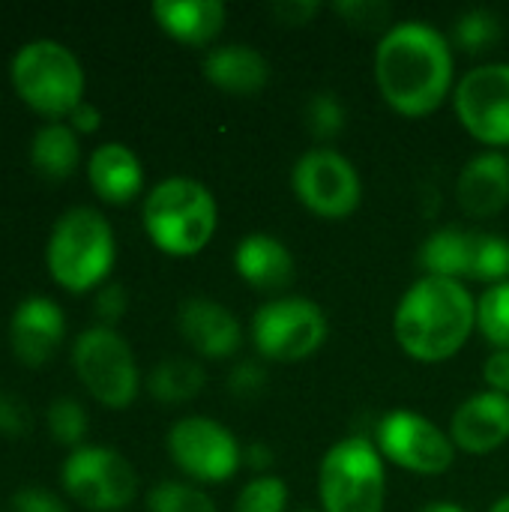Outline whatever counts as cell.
<instances>
[{"instance_id": "9", "label": "cell", "mask_w": 509, "mask_h": 512, "mask_svg": "<svg viewBox=\"0 0 509 512\" xmlns=\"http://www.w3.org/2000/svg\"><path fill=\"white\" fill-rule=\"evenodd\" d=\"M63 489L84 510L114 512L129 507L138 495L135 468L108 447H78L60 468Z\"/></svg>"}, {"instance_id": "27", "label": "cell", "mask_w": 509, "mask_h": 512, "mask_svg": "<svg viewBox=\"0 0 509 512\" xmlns=\"http://www.w3.org/2000/svg\"><path fill=\"white\" fill-rule=\"evenodd\" d=\"M147 512H216V504L207 492H201L189 483L165 480L150 489Z\"/></svg>"}, {"instance_id": "38", "label": "cell", "mask_w": 509, "mask_h": 512, "mask_svg": "<svg viewBox=\"0 0 509 512\" xmlns=\"http://www.w3.org/2000/svg\"><path fill=\"white\" fill-rule=\"evenodd\" d=\"M273 12H276V18L282 21V24H294V27H300V24H306L315 12H318V3H309V0H285V3H276L273 6Z\"/></svg>"}, {"instance_id": "40", "label": "cell", "mask_w": 509, "mask_h": 512, "mask_svg": "<svg viewBox=\"0 0 509 512\" xmlns=\"http://www.w3.org/2000/svg\"><path fill=\"white\" fill-rule=\"evenodd\" d=\"M243 462H246L249 468L261 471V468H270L273 453H270V447H267V444H249V447L243 450Z\"/></svg>"}, {"instance_id": "1", "label": "cell", "mask_w": 509, "mask_h": 512, "mask_svg": "<svg viewBox=\"0 0 509 512\" xmlns=\"http://www.w3.org/2000/svg\"><path fill=\"white\" fill-rule=\"evenodd\" d=\"M375 81L393 111L426 117L453 90V45L426 21L393 24L375 51Z\"/></svg>"}, {"instance_id": "21", "label": "cell", "mask_w": 509, "mask_h": 512, "mask_svg": "<svg viewBox=\"0 0 509 512\" xmlns=\"http://www.w3.org/2000/svg\"><path fill=\"white\" fill-rule=\"evenodd\" d=\"M225 3L219 0H159L153 3L156 24L183 45H207L225 27Z\"/></svg>"}, {"instance_id": "32", "label": "cell", "mask_w": 509, "mask_h": 512, "mask_svg": "<svg viewBox=\"0 0 509 512\" xmlns=\"http://www.w3.org/2000/svg\"><path fill=\"white\" fill-rule=\"evenodd\" d=\"M228 390L237 399H255L267 390V369L258 360H240L228 375Z\"/></svg>"}, {"instance_id": "36", "label": "cell", "mask_w": 509, "mask_h": 512, "mask_svg": "<svg viewBox=\"0 0 509 512\" xmlns=\"http://www.w3.org/2000/svg\"><path fill=\"white\" fill-rule=\"evenodd\" d=\"M12 512H69L63 501L45 489H21L12 495Z\"/></svg>"}, {"instance_id": "23", "label": "cell", "mask_w": 509, "mask_h": 512, "mask_svg": "<svg viewBox=\"0 0 509 512\" xmlns=\"http://www.w3.org/2000/svg\"><path fill=\"white\" fill-rule=\"evenodd\" d=\"M81 162V147L75 129L66 123H48L33 135L30 144V165L48 180H66L75 174Z\"/></svg>"}, {"instance_id": "29", "label": "cell", "mask_w": 509, "mask_h": 512, "mask_svg": "<svg viewBox=\"0 0 509 512\" xmlns=\"http://www.w3.org/2000/svg\"><path fill=\"white\" fill-rule=\"evenodd\" d=\"M303 117H306V129H309V135L312 138H318V141H333L336 135H342V129H345V105H342V99L336 96V93H315L309 102H306V111H303Z\"/></svg>"}, {"instance_id": "13", "label": "cell", "mask_w": 509, "mask_h": 512, "mask_svg": "<svg viewBox=\"0 0 509 512\" xmlns=\"http://www.w3.org/2000/svg\"><path fill=\"white\" fill-rule=\"evenodd\" d=\"M459 123L489 147L509 144V63H486L459 81L453 93Z\"/></svg>"}, {"instance_id": "41", "label": "cell", "mask_w": 509, "mask_h": 512, "mask_svg": "<svg viewBox=\"0 0 509 512\" xmlns=\"http://www.w3.org/2000/svg\"><path fill=\"white\" fill-rule=\"evenodd\" d=\"M420 512H468V510H462V507H456V504H450V501H435V504H426Z\"/></svg>"}, {"instance_id": "8", "label": "cell", "mask_w": 509, "mask_h": 512, "mask_svg": "<svg viewBox=\"0 0 509 512\" xmlns=\"http://www.w3.org/2000/svg\"><path fill=\"white\" fill-rule=\"evenodd\" d=\"M327 339L324 309L306 297H276L252 318V342L270 363H300Z\"/></svg>"}, {"instance_id": "24", "label": "cell", "mask_w": 509, "mask_h": 512, "mask_svg": "<svg viewBox=\"0 0 509 512\" xmlns=\"http://www.w3.org/2000/svg\"><path fill=\"white\" fill-rule=\"evenodd\" d=\"M204 369L189 357H165L147 375V390L162 405H186L204 390Z\"/></svg>"}, {"instance_id": "5", "label": "cell", "mask_w": 509, "mask_h": 512, "mask_svg": "<svg viewBox=\"0 0 509 512\" xmlns=\"http://www.w3.org/2000/svg\"><path fill=\"white\" fill-rule=\"evenodd\" d=\"M318 498L324 512H384L387 471L378 447L363 435L333 444L321 459Z\"/></svg>"}, {"instance_id": "17", "label": "cell", "mask_w": 509, "mask_h": 512, "mask_svg": "<svg viewBox=\"0 0 509 512\" xmlns=\"http://www.w3.org/2000/svg\"><path fill=\"white\" fill-rule=\"evenodd\" d=\"M234 267H237V276L252 291L270 294V297L285 294L297 279L291 249L282 240L270 237V234L243 237L237 243V249H234Z\"/></svg>"}, {"instance_id": "28", "label": "cell", "mask_w": 509, "mask_h": 512, "mask_svg": "<svg viewBox=\"0 0 509 512\" xmlns=\"http://www.w3.org/2000/svg\"><path fill=\"white\" fill-rule=\"evenodd\" d=\"M474 282H489L501 285L509 282V240L501 234H480L477 231V246H474V267H471Z\"/></svg>"}, {"instance_id": "7", "label": "cell", "mask_w": 509, "mask_h": 512, "mask_svg": "<svg viewBox=\"0 0 509 512\" xmlns=\"http://www.w3.org/2000/svg\"><path fill=\"white\" fill-rule=\"evenodd\" d=\"M72 366L78 381L87 387V393L114 411H123L135 402L141 375L132 348L123 336H117L111 327H93L84 330L75 339L72 348Z\"/></svg>"}, {"instance_id": "11", "label": "cell", "mask_w": 509, "mask_h": 512, "mask_svg": "<svg viewBox=\"0 0 509 512\" xmlns=\"http://www.w3.org/2000/svg\"><path fill=\"white\" fill-rule=\"evenodd\" d=\"M168 456L198 483H228L243 465L237 438L210 417L177 420L168 432Z\"/></svg>"}, {"instance_id": "2", "label": "cell", "mask_w": 509, "mask_h": 512, "mask_svg": "<svg viewBox=\"0 0 509 512\" xmlns=\"http://www.w3.org/2000/svg\"><path fill=\"white\" fill-rule=\"evenodd\" d=\"M477 327V303L456 279L423 276L399 300L393 333L417 363H444L465 348Z\"/></svg>"}, {"instance_id": "22", "label": "cell", "mask_w": 509, "mask_h": 512, "mask_svg": "<svg viewBox=\"0 0 509 512\" xmlns=\"http://www.w3.org/2000/svg\"><path fill=\"white\" fill-rule=\"evenodd\" d=\"M474 246H477V231L447 225L426 237L420 249V267L426 270V276H441V279H456V282L471 279Z\"/></svg>"}, {"instance_id": "26", "label": "cell", "mask_w": 509, "mask_h": 512, "mask_svg": "<svg viewBox=\"0 0 509 512\" xmlns=\"http://www.w3.org/2000/svg\"><path fill=\"white\" fill-rule=\"evenodd\" d=\"M477 327L489 345L509 351V282L492 285L477 300Z\"/></svg>"}, {"instance_id": "20", "label": "cell", "mask_w": 509, "mask_h": 512, "mask_svg": "<svg viewBox=\"0 0 509 512\" xmlns=\"http://www.w3.org/2000/svg\"><path fill=\"white\" fill-rule=\"evenodd\" d=\"M87 177L93 192L108 204H129L144 186V171L138 156L117 141L93 150L87 162Z\"/></svg>"}, {"instance_id": "12", "label": "cell", "mask_w": 509, "mask_h": 512, "mask_svg": "<svg viewBox=\"0 0 509 512\" xmlns=\"http://www.w3.org/2000/svg\"><path fill=\"white\" fill-rule=\"evenodd\" d=\"M375 447L387 462L423 477L444 474L456 462V444L450 432L414 411H390L378 423Z\"/></svg>"}, {"instance_id": "16", "label": "cell", "mask_w": 509, "mask_h": 512, "mask_svg": "<svg viewBox=\"0 0 509 512\" xmlns=\"http://www.w3.org/2000/svg\"><path fill=\"white\" fill-rule=\"evenodd\" d=\"M450 438L456 450L471 456H489L509 441V396L477 393L462 402L450 420Z\"/></svg>"}, {"instance_id": "18", "label": "cell", "mask_w": 509, "mask_h": 512, "mask_svg": "<svg viewBox=\"0 0 509 512\" xmlns=\"http://www.w3.org/2000/svg\"><path fill=\"white\" fill-rule=\"evenodd\" d=\"M456 201L471 219H492L509 204V159L501 150L474 156L459 180Z\"/></svg>"}, {"instance_id": "35", "label": "cell", "mask_w": 509, "mask_h": 512, "mask_svg": "<svg viewBox=\"0 0 509 512\" xmlns=\"http://www.w3.org/2000/svg\"><path fill=\"white\" fill-rule=\"evenodd\" d=\"M126 303H129V297H126V288L123 285H117V282L102 285L99 294H96V303H93L96 318L102 321V327H111L114 330V324L126 315Z\"/></svg>"}, {"instance_id": "37", "label": "cell", "mask_w": 509, "mask_h": 512, "mask_svg": "<svg viewBox=\"0 0 509 512\" xmlns=\"http://www.w3.org/2000/svg\"><path fill=\"white\" fill-rule=\"evenodd\" d=\"M483 378L492 387V393H504L509 396V351H495L486 366H483Z\"/></svg>"}, {"instance_id": "34", "label": "cell", "mask_w": 509, "mask_h": 512, "mask_svg": "<svg viewBox=\"0 0 509 512\" xmlns=\"http://www.w3.org/2000/svg\"><path fill=\"white\" fill-rule=\"evenodd\" d=\"M30 408L18 396H0V435L3 438H24L30 432Z\"/></svg>"}, {"instance_id": "42", "label": "cell", "mask_w": 509, "mask_h": 512, "mask_svg": "<svg viewBox=\"0 0 509 512\" xmlns=\"http://www.w3.org/2000/svg\"><path fill=\"white\" fill-rule=\"evenodd\" d=\"M489 512H509V495H504V498H498L495 504H492V510Z\"/></svg>"}, {"instance_id": "6", "label": "cell", "mask_w": 509, "mask_h": 512, "mask_svg": "<svg viewBox=\"0 0 509 512\" xmlns=\"http://www.w3.org/2000/svg\"><path fill=\"white\" fill-rule=\"evenodd\" d=\"M15 93L45 117L72 114L75 105L84 99V72L78 57L54 42V39H33L18 48L9 66Z\"/></svg>"}, {"instance_id": "3", "label": "cell", "mask_w": 509, "mask_h": 512, "mask_svg": "<svg viewBox=\"0 0 509 512\" xmlns=\"http://www.w3.org/2000/svg\"><path fill=\"white\" fill-rule=\"evenodd\" d=\"M141 219L156 249L174 258H189L213 240L219 210L204 183L192 177H168L150 189Z\"/></svg>"}, {"instance_id": "14", "label": "cell", "mask_w": 509, "mask_h": 512, "mask_svg": "<svg viewBox=\"0 0 509 512\" xmlns=\"http://www.w3.org/2000/svg\"><path fill=\"white\" fill-rule=\"evenodd\" d=\"M177 330L186 345L207 360H228L243 345V327L237 315L207 297H192L177 312Z\"/></svg>"}, {"instance_id": "31", "label": "cell", "mask_w": 509, "mask_h": 512, "mask_svg": "<svg viewBox=\"0 0 509 512\" xmlns=\"http://www.w3.org/2000/svg\"><path fill=\"white\" fill-rule=\"evenodd\" d=\"M288 507V486L279 477H255L237 495L234 512H285Z\"/></svg>"}, {"instance_id": "33", "label": "cell", "mask_w": 509, "mask_h": 512, "mask_svg": "<svg viewBox=\"0 0 509 512\" xmlns=\"http://www.w3.org/2000/svg\"><path fill=\"white\" fill-rule=\"evenodd\" d=\"M336 12L342 18H348V24L354 27H366V30H375V27H384L390 21V6L387 3H378V0H351V3H336Z\"/></svg>"}, {"instance_id": "10", "label": "cell", "mask_w": 509, "mask_h": 512, "mask_svg": "<svg viewBox=\"0 0 509 512\" xmlns=\"http://www.w3.org/2000/svg\"><path fill=\"white\" fill-rule=\"evenodd\" d=\"M291 186L300 204L321 219H348L363 201V183L348 156L333 147H312L294 165Z\"/></svg>"}, {"instance_id": "15", "label": "cell", "mask_w": 509, "mask_h": 512, "mask_svg": "<svg viewBox=\"0 0 509 512\" xmlns=\"http://www.w3.org/2000/svg\"><path fill=\"white\" fill-rule=\"evenodd\" d=\"M63 333H66V318H63L60 306L48 297L24 300L9 321L12 354L30 369L45 366L57 354Z\"/></svg>"}, {"instance_id": "4", "label": "cell", "mask_w": 509, "mask_h": 512, "mask_svg": "<svg viewBox=\"0 0 509 512\" xmlns=\"http://www.w3.org/2000/svg\"><path fill=\"white\" fill-rule=\"evenodd\" d=\"M114 264V231L93 207L66 210L48 240L51 279L69 294L96 288Z\"/></svg>"}, {"instance_id": "43", "label": "cell", "mask_w": 509, "mask_h": 512, "mask_svg": "<svg viewBox=\"0 0 509 512\" xmlns=\"http://www.w3.org/2000/svg\"><path fill=\"white\" fill-rule=\"evenodd\" d=\"M297 512H315V510H297Z\"/></svg>"}, {"instance_id": "19", "label": "cell", "mask_w": 509, "mask_h": 512, "mask_svg": "<svg viewBox=\"0 0 509 512\" xmlns=\"http://www.w3.org/2000/svg\"><path fill=\"white\" fill-rule=\"evenodd\" d=\"M204 78L225 93L255 96L270 81V63L252 45H222L204 57Z\"/></svg>"}, {"instance_id": "30", "label": "cell", "mask_w": 509, "mask_h": 512, "mask_svg": "<svg viewBox=\"0 0 509 512\" xmlns=\"http://www.w3.org/2000/svg\"><path fill=\"white\" fill-rule=\"evenodd\" d=\"M48 429H51V438L57 444H66V447H75L81 444V438L87 435V411L78 399H69V396H60L51 402L48 408Z\"/></svg>"}, {"instance_id": "39", "label": "cell", "mask_w": 509, "mask_h": 512, "mask_svg": "<svg viewBox=\"0 0 509 512\" xmlns=\"http://www.w3.org/2000/svg\"><path fill=\"white\" fill-rule=\"evenodd\" d=\"M69 120H72V129H78V132H96L102 123V114L90 102H81V105H75Z\"/></svg>"}, {"instance_id": "25", "label": "cell", "mask_w": 509, "mask_h": 512, "mask_svg": "<svg viewBox=\"0 0 509 512\" xmlns=\"http://www.w3.org/2000/svg\"><path fill=\"white\" fill-rule=\"evenodd\" d=\"M504 36V24L492 9H471L453 27V42L465 54H486Z\"/></svg>"}]
</instances>
